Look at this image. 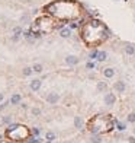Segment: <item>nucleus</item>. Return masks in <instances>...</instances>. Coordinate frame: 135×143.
Segmentation results:
<instances>
[{"label":"nucleus","mask_w":135,"mask_h":143,"mask_svg":"<svg viewBox=\"0 0 135 143\" xmlns=\"http://www.w3.org/2000/svg\"><path fill=\"white\" fill-rule=\"evenodd\" d=\"M113 89L118 92V94H124L125 91H126V85H125L124 80H118L113 83Z\"/></svg>","instance_id":"1"},{"label":"nucleus","mask_w":135,"mask_h":143,"mask_svg":"<svg viewBox=\"0 0 135 143\" xmlns=\"http://www.w3.org/2000/svg\"><path fill=\"white\" fill-rule=\"evenodd\" d=\"M116 102V96H115V94H112V92H108L105 95V104L108 107H112L113 104Z\"/></svg>","instance_id":"2"},{"label":"nucleus","mask_w":135,"mask_h":143,"mask_svg":"<svg viewBox=\"0 0 135 143\" xmlns=\"http://www.w3.org/2000/svg\"><path fill=\"white\" fill-rule=\"evenodd\" d=\"M58 99H60V95L57 94V92H51V94H48L47 95V102L48 104H57L58 102Z\"/></svg>","instance_id":"3"},{"label":"nucleus","mask_w":135,"mask_h":143,"mask_svg":"<svg viewBox=\"0 0 135 143\" xmlns=\"http://www.w3.org/2000/svg\"><path fill=\"white\" fill-rule=\"evenodd\" d=\"M41 85H42V82L39 80V79H33V80H31V83H29V88H31V91H33V92H38L41 89Z\"/></svg>","instance_id":"4"},{"label":"nucleus","mask_w":135,"mask_h":143,"mask_svg":"<svg viewBox=\"0 0 135 143\" xmlns=\"http://www.w3.org/2000/svg\"><path fill=\"white\" fill-rule=\"evenodd\" d=\"M79 57L77 55H67L66 57V63L68 64V66H76V64H79Z\"/></svg>","instance_id":"5"},{"label":"nucleus","mask_w":135,"mask_h":143,"mask_svg":"<svg viewBox=\"0 0 135 143\" xmlns=\"http://www.w3.org/2000/svg\"><path fill=\"white\" fill-rule=\"evenodd\" d=\"M102 73L106 79H112V77L115 76V69H113V67H106V69L102 70Z\"/></svg>","instance_id":"6"},{"label":"nucleus","mask_w":135,"mask_h":143,"mask_svg":"<svg viewBox=\"0 0 135 143\" xmlns=\"http://www.w3.org/2000/svg\"><path fill=\"white\" fill-rule=\"evenodd\" d=\"M60 37L61 38H70L71 37V28H61V31H60Z\"/></svg>","instance_id":"7"},{"label":"nucleus","mask_w":135,"mask_h":143,"mask_svg":"<svg viewBox=\"0 0 135 143\" xmlns=\"http://www.w3.org/2000/svg\"><path fill=\"white\" fill-rule=\"evenodd\" d=\"M96 88H97L99 92H105V91H108V83H106V82H103V80H100V82H97Z\"/></svg>","instance_id":"8"},{"label":"nucleus","mask_w":135,"mask_h":143,"mask_svg":"<svg viewBox=\"0 0 135 143\" xmlns=\"http://www.w3.org/2000/svg\"><path fill=\"white\" fill-rule=\"evenodd\" d=\"M20 95H19V94H13V95L10 96V104L12 105H18L19 102H20Z\"/></svg>","instance_id":"9"},{"label":"nucleus","mask_w":135,"mask_h":143,"mask_svg":"<svg viewBox=\"0 0 135 143\" xmlns=\"http://www.w3.org/2000/svg\"><path fill=\"white\" fill-rule=\"evenodd\" d=\"M125 53H126L128 55H134L135 54V47L132 44H126L125 45Z\"/></svg>","instance_id":"10"},{"label":"nucleus","mask_w":135,"mask_h":143,"mask_svg":"<svg viewBox=\"0 0 135 143\" xmlns=\"http://www.w3.org/2000/svg\"><path fill=\"white\" fill-rule=\"evenodd\" d=\"M32 69H33V72H35V73H42V72H44V66H42L41 63H33Z\"/></svg>","instance_id":"11"},{"label":"nucleus","mask_w":135,"mask_h":143,"mask_svg":"<svg viewBox=\"0 0 135 143\" xmlns=\"http://www.w3.org/2000/svg\"><path fill=\"white\" fill-rule=\"evenodd\" d=\"M74 126H76V128L83 127V120H81V117H74Z\"/></svg>","instance_id":"12"},{"label":"nucleus","mask_w":135,"mask_h":143,"mask_svg":"<svg viewBox=\"0 0 135 143\" xmlns=\"http://www.w3.org/2000/svg\"><path fill=\"white\" fill-rule=\"evenodd\" d=\"M90 142H91V143H102V137H100L99 134H96V133H93Z\"/></svg>","instance_id":"13"},{"label":"nucleus","mask_w":135,"mask_h":143,"mask_svg":"<svg viewBox=\"0 0 135 143\" xmlns=\"http://www.w3.org/2000/svg\"><path fill=\"white\" fill-rule=\"evenodd\" d=\"M106 59H108V53L106 51H99V55H97L99 61H105Z\"/></svg>","instance_id":"14"},{"label":"nucleus","mask_w":135,"mask_h":143,"mask_svg":"<svg viewBox=\"0 0 135 143\" xmlns=\"http://www.w3.org/2000/svg\"><path fill=\"white\" fill-rule=\"evenodd\" d=\"M22 73H23V76H31V74L33 73V69L32 67H23Z\"/></svg>","instance_id":"15"},{"label":"nucleus","mask_w":135,"mask_h":143,"mask_svg":"<svg viewBox=\"0 0 135 143\" xmlns=\"http://www.w3.org/2000/svg\"><path fill=\"white\" fill-rule=\"evenodd\" d=\"M45 139L48 140V142H52V140H55V134L52 132H47V134H45Z\"/></svg>","instance_id":"16"},{"label":"nucleus","mask_w":135,"mask_h":143,"mask_svg":"<svg viewBox=\"0 0 135 143\" xmlns=\"http://www.w3.org/2000/svg\"><path fill=\"white\" fill-rule=\"evenodd\" d=\"M20 22H22V23H29L31 22V16L26 15V13H25V15H22V16H20Z\"/></svg>","instance_id":"17"},{"label":"nucleus","mask_w":135,"mask_h":143,"mask_svg":"<svg viewBox=\"0 0 135 143\" xmlns=\"http://www.w3.org/2000/svg\"><path fill=\"white\" fill-rule=\"evenodd\" d=\"M126 120H128V123H135V113H129V114H128Z\"/></svg>","instance_id":"18"},{"label":"nucleus","mask_w":135,"mask_h":143,"mask_svg":"<svg viewBox=\"0 0 135 143\" xmlns=\"http://www.w3.org/2000/svg\"><path fill=\"white\" fill-rule=\"evenodd\" d=\"M97 55H99V51H97V50H93V51H90L89 57H90L91 60H95V59H97Z\"/></svg>","instance_id":"19"},{"label":"nucleus","mask_w":135,"mask_h":143,"mask_svg":"<svg viewBox=\"0 0 135 143\" xmlns=\"http://www.w3.org/2000/svg\"><path fill=\"white\" fill-rule=\"evenodd\" d=\"M31 113H32V115H41V110L39 108H32V110H31Z\"/></svg>","instance_id":"20"},{"label":"nucleus","mask_w":135,"mask_h":143,"mask_svg":"<svg viewBox=\"0 0 135 143\" xmlns=\"http://www.w3.org/2000/svg\"><path fill=\"white\" fill-rule=\"evenodd\" d=\"M13 34H15V35H20V34H22V29H20L19 26H16V28H13Z\"/></svg>","instance_id":"21"},{"label":"nucleus","mask_w":135,"mask_h":143,"mask_svg":"<svg viewBox=\"0 0 135 143\" xmlns=\"http://www.w3.org/2000/svg\"><path fill=\"white\" fill-rule=\"evenodd\" d=\"M116 127H118V130H119V132H124V130H125V124H122V123H118Z\"/></svg>","instance_id":"22"},{"label":"nucleus","mask_w":135,"mask_h":143,"mask_svg":"<svg viewBox=\"0 0 135 143\" xmlns=\"http://www.w3.org/2000/svg\"><path fill=\"white\" fill-rule=\"evenodd\" d=\"M10 121H12V118L9 117V115H4V117H3V123H6V124H9Z\"/></svg>","instance_id":"23"},{"label":"nucleus","mask_w":135,"mask_h":143,"mask_svg":"<svg viewBox=\"0 0 135 143\" xmlns=\"http://www.w3.org/2000/svg\"><path fill=\"white\" fill-rule=\"evenodd\" d=\"M86 67H87V69H95V63H93V61H89L87 64H86Z\"/></svg>","instance_id":"24"},{"label":"nucleus","mask_w":135,"mask_h":143,"mask_svg":"<svg viewBox=\"0 0 135 143\" xmlns=\"http://www.w3.org/2000/svg\"><path fill=\"white\" fill-rule=\"evenodd\" d=\"M32 133H33L35 136H38V134H39V128H33V130H32Z\"/></svg>","instance_id":"25"},{"label":"nucleus","mask_w":135,"mask_h":143,"mask_svg":"<svg viewBox=\"0 0 135 143\" xmlns=\"http://www.w3.org/2000/svg\"><path fill=\"white\" fill-rule=\"evenodd\" d=\"M70 28H71V29H74V28H77V23H76V22L70 23Z\"/></svg>","instance_id":"26"},{"label":"nucleus","mask_w":135,"mask_h":143,"mask_svg":"<svg viewBox=\"0 0 135 143\" xmlns=\"http://www.w3.org/2000/svg\"><path fill=\"white\" fill-rule=\"evenodd\" d=\"M12 40L15 41V42H16V41H19V35H13V37H12Z\"/></svg>","instance_id":"27"},{"label":"nucleus","mask_w":135,"mask_h":143,"mask_svg":"<svg viewBox=\"0 0 135 143\" xmlns=\"http://www.w3.org/2000/svg\"><path fill=\"white\" fill-rule=\"evenodd\" d=\"M6 105H8V102H6V104H0V111L3 110V108H4V107H6Z\"/></svg>","instance_id":"28"},{"label":"nucleus","mask_w":135,"mask_h":143,"mask_svg":"<svg viewBox=\"0 0 135 143\" xmlns=\"http://www.w3.org/2000/svg\"><path fill=\"white\" fill-rule=\"evenodd\" d=\"M129 143H135V139H134V137H129Z\"/></svg>","instance_id":"29"},{"label":"nucleus","mask_w":135,"mask_h":143,"mask_svg":"<svg viewBox=\"0 0 135 143\" xmlns=\"http://www.w3.org/2000/svg\"><path fill=\"white\" fill-rule=\"evenodd\" d=\"M3 98H4V96H3V94H2V92H0V102H2V101H3Z\"/></svg>","instance_id":"30"},{"label":"nucleus","mask_w":135,"mask_h":143,"mask_svg":"<svg viewBox=\"0 0 135 143\" xmlns=\"http://www.w3.org/2000/svg\"><path fill=\"white\" fill-rule=\"evenodd\" d=\"M0 140H2V134H0Z\"/></svg>","instance_id":"31"},{"label":"nucleus","mask_w":135,"mask_h":143,"mask_svg":"<svg viewBox=\"0 0 135 143\" xmlns=\"http://www.w3.org/2000/svg\"><path fill=\"white\" fill-rule=\"evenodd\" d=\"M47 143H52V142H47Z\"/></svg>","instance_id":"32"},{"label":"nucleus","mask_w":135,"mask_h":143,"mask_svg":"<svg viewBox=\"0 0 135 143\" xmlns=\"http://www.w3.org/2000/svg\"><path fill=\"white\" fill-rule=\"evenodd\" d=\"M134 133H135V128H134Z\"/></svg>","instance_id":"33"}]
</instances>
